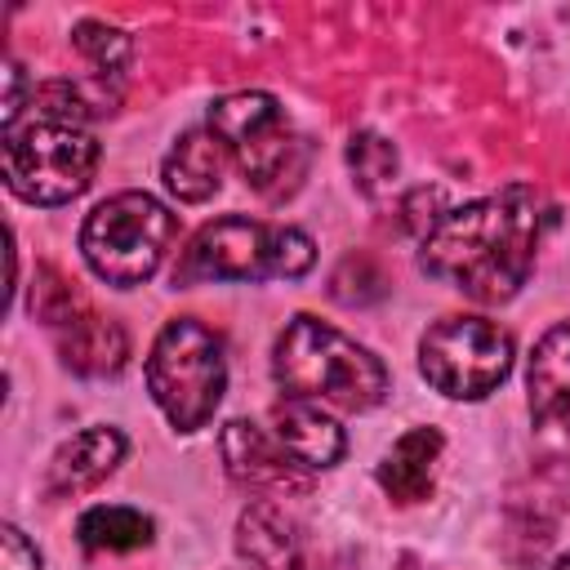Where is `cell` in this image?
<instances>
[{"mask_svg":"<svg viewBox=\"0 0 570 570\" xmlns=\"http://www.w3.org/2000/svg\"><path fill=\"white\" fill-rule=\"evenodd\" d=\"M557 223V205L525 183H508L481 200L445 209L419 240V267L481 307L521 294L539 245Z\"/></svg>","mask_w":570,"mask_h":570,"instance_id":"obj_1","label":"cell"},{"mask_svg":"<svg viewBox=\"0 0 570 570\" xmlns=\"http://www.w3.org/2000/svg\"><path fill=\"white\" fill-rule=\"evenodd\" d=\"M272 379L285 396L334 405L347 414H365V410L383 405L392 392L387 365L365 343H356L352 334H343L338 325H330L312 312L289 316L285 330L276 334Z\"/></svg>","mask_w":570,"mask_h":570,"instance_id":"obj_2","label":"cell"},{"mask_svg":"<svg viewBox=\"0 0 570 570\" xmlns=\"http://www.w3.org/2000/svg\"><path fill=\"white\" fill-rule=\"evenodd\" d=\"M316 263V240L289 223L223 214L191 232L174 263V285L214 281H298Z\"/></svg>","mask_w":570,"mask_h":570,"instance_id":"obj_3","label":"cell"},{"mask_svg":"<svg viewBox=\"0 0 570 570\" xmlns=\"http://www.w3.org/2000/svg\"><path fill=\"white\" fill-rule=\"evenodd\" d=\"M227 156L236 160L240 178L272 205L289 200L312 165V142L298 134V125L285 116L281 98L267 89H236L209 102L205 120Z\"/></svg>","mask_w":570,"mask_h":570,"instance_id":"obj_4","label":"cell"},{"mask_svg":"<svg viewBox=\"0 0 570 570\" xmlns=\"http://www.w3.org/2000/svg\"><path fill=\"white\" fill-rule=\"evenodd\" d=\"M178 236L174 209L151 191H116L80 223V254L89 272L116 289H134L160 272Z\"/></svg>","mask_w":570,"mask_h":570,"instance_id":"obj_5","label":"cell"},{"mask_svg":"<svg viewBox=\"0 0 570 570\" xmlns=\"http://www.w3.org/2000/svg\"><path fill=\"white\" fill-rule=\"evenodd\" d=\"M147 392L174 432H200L227 392L223 338L196 316L165 321L147 352Z\"/></svg>","mask_w":570,"mask_h":570,"instance_id":"obj_6","label":"cell"},{"mask_svg":"<svg viewBox=\"0 0 570 570\" xmlns=\"http://www.w3.org/2000/svg\"><path fill=\"white\" fill-rule=\"evenodd\" d=\"M98 156L102 147L85 125L40 120V116L18 120L13 129H4V142H0L4 187L27 205L76 200L94 183Z\"/></svg>","mask_w":570,"mask_h":570,"instance_id":"obj_7","label":"cell"},{"mask_svg":"<svg viewBox=\"0 0 570 570\" xmlns=\"http://www.w3.org/2000/svg\"><path fill=\"white\" fill-rule=\"evenodd\" d=\"M517 361V338L508 325L472 312L441 316L419 338V374L450 401L490 396Z\"/></svg>","mask_w":570,"mask_h":570,"instance_id":"obj_8","label":"cell"},{"mask_svg":"<svg viewBox=\"0 0 570 570\" xmlns=\"http://www.w3.org/2000/svg\"><path fill=\"white\" fill-rule=\"evenodd\" d=\"M129 454V436L111 423H94L80 428L76 436H67L49 463H45V494L49 499H76L94 485H102Z\"/></svg>","mask_w":570,"mask_h":570,"instance_id":"obj_9","label":"cell"},{"mask_svg":"<svg viewBox=\"0 0 570 570\" xmlns=\"http://www.w3.org/2000/svg\"><path fill=\"white\" fill-rule=\"evenodd\" d=\"M49 338H53L58 361L67 370L85 374V379H111L129 361V334H125V325L116 316L94 312L89 303L76 307L67 321H58L49 330Z\"/></svg>","mask_w":570,"mask_h":570,"instance_id":"obj_10","label":"cell"},{"mask_svg":"<svg viewBox=\"0 0 570 570\" xmlns=\"http://www.w3.org/2000/svg\"><path fill=\"white\" fill-rule=\"evenodd\" d=\"M218 450H223L227 476L240 481L245 490H303L307 485V472L285 454V445L249 419L223 423Z\"/></svg>","mask_w":570,"mask_h":570,"instance_id":"obj_11","label":"cell"},{"mask_svg":"<svg viewBox=\"0 0 570 570\" xmlns=\"http://www.w3.org/2000/svg\"><path fill=\"white\" fill-rule=\"evenodd\" d=\"M525 405H530V419L539 428L570 436V321H557L530 347Z\"/></svg>","mask_w":570,"mask_h":570,"instance_id":"obj_12","label":"cell"},{"mask_svg":"<svg viewBox=\"0 0 570 570\" xmlns=\"http://www.w3.org/2000/svg\"><path fill=\"white\" fill-rule=\"evenodd\" d=\"M272 436L285 445V454L303 472H325L347 450L343 428L316 401H298V396H285V401L272 405Z\"/></svg>","mask_w":570,"mask_h":570,"instance_id":"obj_13","label":"cell"},{"mask_svg":"<svg viewBox=\"0 0 570 570\" xmlns=\"http://www.w3.org/2000/svg\"><path fill=\"white\" fill-rule=\"evenodd\" d=\"M223 165H227V147L218 142V134L209 125L183 129L174 138V147L160 160V183L174 200L183 205H200L223 187Z\"/></svg>","mask_w":570,"mask_h":570,"instance_id":"obj_14","label":"cell"},{"mask_svg":"<svg viewBox=\"0 0 570 570\" xmlns=\"http://www.w3.org/2000/svg\"><path fill=\"white\" fill-rule=\"evenodd\" d=\"M236 552L254 570H303L298 521L276 499H254L236 521Z\"/></svg>","mask_w":570,"mask_h":570,"instance_id":"obj_15","label":"cell"},{"mask_svg":"<svg viewBox=\"0 0 570 570\" xmlns=\"http://www.w3.org/2000/svg\"><path fill=\"white\" fill-rule=\"evenodd\" d=\"M441 450H445V436L436 428H410L383 450L374 481L383 485V494L392 503H423L432 494Z\"/></svg>","mask_w":570,"mask_h":570,"instance_id":"obj_16","label":"cell"},{"mask_svg":"<svg viewBox=\"0 0 570 570\" xmlns=\"http://www.w3.org/2000/svg\"><path fill=\"white\" fill-rule=\"evenodd\" d=\"M156 534V521L125 503H94L76 521V539L85 552H134L147 548Z\"/></svg>","mask_w":570,"mask_h":570,"instance_id":"obj_17","label":"cell"},{"mask_svg":"<svg viewBox=\"0 0 570 570\" xmlns=\"http://www.w3.org/2000/svg\"><path fill=\"white\" fill-rule=\"evenodd\" d=\"M71 45L94 67V76H111V80H120V71L134 58V36L116 22H102V18H80L71 27Z\"/></svg>","mask_w":570,"mask_h":570,"instance_id":"obj_18","label":"cell"},{"mask_svg":"<svg viewBox=\"0 0 570 570\" xmlns=\"http://www.w3.org/2000/svg\"><path fill=\"white\" fill-rule=\"evenodd\" d=\"M347 169H352V183L365 191V196H383L392 183H396V169H401V156L396 147L374 134V129H356L347 138Z\"/></svg>","mask_w":570,"mask_h":570,"instance_id":"obj_19","label":"cell"},{"mask_svg":"<svg viewBox=\"0 0 570 570\" xmlns=\"http://www.w3.org/2000/svg\"><path fill=\"white\" fill-rule=\"evenodd\" d=\"M76 307H85V298L76 294V285H71L53 263H40L36 276H31V316L53 330V325L67 321Z\"/></svg>","mask_w":570,"mask_h":570,"instance_id":"obj_20","label":"cell"},{"mask_svg":"<svg viewBox=\"0 0 570 570\" xmlns=\"http://www.w3.org/2000/svg\"><path fill=\"white\" fill-rule=\"evenodd\" d=\"M0 566H4V570H45L40 548H36L13 521L0 525Z\"/></svg>","mask_w":570,"mask_h":570,"instance_id":"obj_21","label":"cell"},{"mask_svg":"<svg viewBox=\"0 0 570 570\" xmlns=\"http://www.w3.org/2000/svg\"><path fill=\"white\" fill-rule=\"evenodd\" d=\"M548 570H570V552H561V557H557V561H552Z\"/></svg>","mask_w":570,"mask_h":570,"instance_id":"obj_22","label":"cell"}]
</instances>
